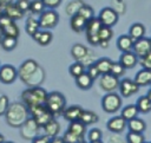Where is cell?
I'll list each match as a JSON object with an SVG mask.
<instances>
[{
	"instance_id": "obj_24",
	"label": "cell",
	"mask_w": 151,
	"mask_h": 143,
	"mask_svg": "<svg viewBox=\"0 0 151 143\" xmlns=\"http://www.w3.org/2000/svg\"><path fill=\"white\" fill-rule=\"evenodd\" d=\"M88 48L83 44H74L71 48V56L76 59V61H81L86 54L88 53Z\"/></svg>"
},
{
	"instance_id": "obj_13",
	"label": "cell",
	"mask_w": 151,
	"mask_h": 143,
	"mask_svg": "<svg viewBox=\"0 0 151 143\" xmlns=\"http://www.w3.org/2000/svg\"><path fill=\"white\" fill-rule=\"evenodd\" d=\"M18 77L17 69L11 64H4L0 66V82L4 84H12Z\"/></svg>"
},
{
	"instance_id": "obj_62",
	"label": "cell",
	"mask_w": 151,
	"mask_h": 143,
	"mask_svg": "<svg viewBox=\"0 0 151 143\" xmlns=\"http://www.w3.org/2000/svg\"><path fill=\"white\" fill-rule=\"evenodd\" d=\"M4 143H15V142H11V141H7V142H4Z\"/></svg>"
},
{
	"instance_id": "obj_58",
	"label": "cell",
	"mask_w": 151,
	"mask_h": 143,
	"mask_svg": "<svg viewBox=\"0 0 151 143\" xmlns=\"http://www.w3.org/2000/svg\"><path fill=\"white\" fill-rule=\"evenodd\" d=\"M88 143H104L101 139H99V141H92V142H88Z\"/></svg>"
},
{
	"instance_id": "obj_11",
	"label": "cell",
	"mask_w": 151,
	"mask_h": 143,
	"mask_svg": "<svg viewBox=\"0 0 151 143\" xmlns=\"http://www.w3.org/2000/svg\"><path fill=\"white\" fill-rule=\"evenodd\" d=\"M138 58L147 54L151 52V40L150 38H146V37H143L140 39H137L133 41V45H132V50H131Z\"/></svg>"
},
{
	"instance_id": "obj_14",
	"label": "cell",
	"mask_w": 151,
	"mask_h": 143,
	"mask_svg": "<svg viewBox=\"0 0 151 143\" xmlns=\"http://www.w3.org/2000/svg\"><path fill=\"white\" fill-rule=\"evenodd\" d=\"M106 128L112 134H122L126 129V121L122 116H114L107 121Z\"/></svg>"
},
{
	"instance_id": "obj_12",
	"label": "cell",
	"mask_w": 151,
	"mask_h": 143,
	"mask_svg": "<svg viewBox=\"0 0 151 143\" xmlns=\"http://www.w3.org/2000/svg\"><path fill=\"white\" fill-rule=\"evenodd\" d=\"M118 84H119V78H117L111 73L101 74L99 79V86L105 92H114L118 89Z\"/></svg>"
},
{
	"instance_id": "obj_27",
	"label": "cell",
	"mask_w": 151,
	"mask_h": 143,
	"mask_svg": "<svg viewBox=\"0 0 151 143\" xmlns=\"http://www.w3.org/2000/svg\"><path fill=\"white\" fill-rule=\"evenodd\" d=\"M96 67L98 69L100 76L101 74H105V73H110V70H111V65H112V60L107 57H103V58H98L94 63Z\"/></svg>"
},
{
	"instance_id": "obj_61",
	"label": "cell",
	"mask_w": 151,
	"mask_h": 143,
	"mask_svg": "<svg viewBox=\"0 0 151 143\" xmlns=\"http://www.w3.org/2000/svg\"><path fill=\"white\" fill-rule=\"evenodd\" d=\"M1 39H2V33H1V31H0V41H1Z\"/></svg>"
},
{
	"instance_id": "obj_20",
	"label": "cell",
	"mask_w": 151,
	"mask_h": 143,
	"mask_svg": "<svg viewBox=\"0 0 151 143\" xmlns=\"http://www.w3.org/2000/svg\"><path fill=\"white\" fill-rule=\"evenodd\" d=\"M126 128L129 129V131H133V132H144L146 129V123L144 119L134 117L130 121L126 122Z\"/></svg>"
},
{
	"instance_id": "obj_3",
	"label": "cell",
	"mask_w": 151,
	"mask_h": 143,
	"mask_svg": "<svg viewBox=\"0 0 151 143\" xmlns=\"http://www.w3.org/2000/svg\"><path fill=\"white\" fill-rule=\"evenodd\" d=\"M44 105L53 115V117H58L63 113L64 109L66 108V98L61 92L52 91L47 93Z\"/></svg>"
},
{
	"instance_id": "obj_57",
	"label": "cell",
	"mask_w": 151,
	"mask_h": 143,
	"mask_svg": "<svg viewBox=\"0 0 151 143\" xmlns=\"http://www.w3.org/2000/svg\"><path fill=\"white\" fill-rule=\"evenodd\" d=\"M4 142H5V137L2 134H0V143H4Z\"/></svg>"
},
{
	"instance_id": "obj_52",
	"label": "cell",
	"mask_w": 151,
	"mask_h": 143,
	"mask_svg": "<svg viewBox=\"0 0 151 143\" xmlns=\"http://www.w3.org/2000/svg\"><path fill=\"white\" fill-rule=\"evenodd\" d=\"M48 142H50V137L46 135H38L32 139V143H48Z\"/></svg>"
},
{
	"instance_id": "obj_39",
	"label": "cell",
	"mask_w": 151,
	"mask_h": 143,
	"mask_svg": "<svg viewBox=\"0 0 151 143\" xmlns=\"http://www.w3.org/2000/svg\"><path fill=\"white\" fill-rule=\"evenodd\" d=\"M98 38H99V41L100 40H106V41H110L113 37V31L111 27H107V26H103L99 28L98 31Z\"/></svg>"
},
{
	"instance_id": "obj_25",
	"label": "cell",
	"mask_w": 151,
	"mask_h": 143,
	"mask_svg": "<svg viewBox=\"0 0 151 143\" xmlns=\"http://www.w3.org/2000/svg\"><path fill=\"white\" fill-rule=\"evenodd\" d=\"M145 26L140 22H134L130 26V30H129V35L133 39V40H137V39H140L145 35Z\"/></svg>"
},
{
	"instance_id": "obj_17",
	"label": "cell",
	"mask_w": 151,
	"mask_h": 143,
	"mask_svg": "<svg viewBox=\"0 0 151 143\" xmlns=\"http://www.w3.org/2000/svg\"><path fill=\"white\" fill-rule=\"evenodd\" d=\"M2 14L7 15L9 19H12L13 21H15V20L21 19L25 13H22V12L18 8V6H17L15 4L9 2V4H7V5H5V6L2 7Z\"/></svg>"
},
{
	"instance_id": "obj_9",
	"label": "cell",
	"mask_w": 151,
	"mask_h": 143,
	"mask_svg": "<svg viewBox=\"0 0 151 143\" xmlns=\"http://www.w3.org/2000/svg\"><path fill=\"white\" fill-rule=\"evenodd\" d=\"M118 90H119V93H120L122 97L130 98L131 96L136 95L139 91V86L134 83L133 79H131V78H123L122 80H119Z\"/></svg>"
},
{
	"instance_id": "obj_34",
	"label": "cell",
	"mask_w": 151,
	"mask_h": 143,
	"mask_svg": "<svg viewBox=\"0 0 151 143\" xmlns=\"http://www.w3.org/2000/svg\"><path fill=\"white\" fill-rule=\"evenodd\" d=\"M25 30H26L27 34H29L32 37L37 31L40 30L38 19H35L34 17H28L27 20H26V24H25Z\"/></svg>"
},
{
	"instance_id": "obj_46",
	"label": "cell",
	"mask_w": 151,
	"mask_h": 143,
	"mask_svg": "<svg viewBox=\"0 0 151 143\" xmlns=\"http://www.w3.org/2000/svg\"><path fill=\"white\" fill-rule=\"evenodd\" d=\"M86 73L90 76V78H91L93 82H94L97 78H99V77H100V73H99V71H98V69L96 67V65H94V64H91L90 66H87Z\"/></svg>"
},
{
	"instance_id": "obj_50",
	"label": "cell",
	"mask_w": 151,
	"mask_h": 143,
	"mask_svg": "<svg viewBox=\"0 0 151 143\" xmlns=\"http://www.w3.org/2000/svg\"><path fill=\"white\" fill-rule=\"evenodd\" d=\"M41 1H42V4H44L45 8L54 9V8H57V7L61 4L63 0H41Z\"/></svg>"
},
{
	"instance_id": "obj_30",
	"label": "cell",
	"mask_w": 151,
	"mask_h": 143,
	"mask_svg": "<svg viewBox=\"0 0 151 143\" xmlns=\"http://www.w3.org/2000/svg\"><path fill=\"white\" fill-rule=\"evenodd\" d=\"M76 84L79 89L81 90H88L92 87L93 85V80L90 78V76L86 73V71L84 73H81L80 76L76 77Z\"/></svg>"
},
{
	"instance_id": "obj_28",
	"label": "cell",
	"mask_w": 151,
	"mask_h": 143,
	"mask_svg": "<svg viewBox=\"0 0 151 143\" xmlns=\"http://www.w3.org/2000/svg\"><path fill=\"white\" fill-rule=\"evenodd\" d=\"M136 106H137L138 112H142V113H147V112H150V110H151L150 92H149L147 96H142V97H139V98L137 99Z\"/></svg>"
},
{
	"instance_id": "obj_6",
	"label": "cell",
	"mask_w": 151,
	"mask_h": 143,
	"mask_svg": "<svg viewBox=\"0 0 151 143\" xmlns=\"http://www.w3.org/2000/svg\"><path fill=\"white\" fill-rule=\"evenodd\" d=\"M38 22H39L40 28H42V30H51V28H53V27H55L58 25V22H59V14L54 9L45 8L39 14Z\"/></svg>"
},
{
	"instance_id": "obj_10",
	"label": "cell",
	"mask_w": 151,
	"mask_h": 143,
	"mask_svg": "<svg viewBox=\"0 0 151 143\" xmlns=\"http://www.w3.org/2000/svg\"><path fill=\"white\" fill-rule=\"evenodd\" d=\"M118 17L119 14L112 9L111 7H104L98 15V20L100 21V24L103 26H107V27H112L117 24L118 21Z\"/></svg>"
},
{
	"instance_id": "obj_41",
	"label": "cell",
	"mask_w": 151,
	"mask_h": 143,
	"mask_svg": "<svg viewBox=\"0 0 151 143\" xmlns=\"http://www.w3.org/2000/svg\"><path fill=\"white\" fill-rule=\"evenodd\" d=\"M125 71H126L125 67H124L119 61H116V63L112 61L111 70H110V73H111V74L116 76L117 78H120V77H123V76L125 74Z\"/></svg>"
},
{
	"instance_id": "obj_21",
	"label": "cell",
	"mask_w": 151,
	"mask_h": 143,
	"mask_svg": "<svg viewBox=\"0 0 151 143\" xmlns=\"http://www.w3.org/2000/svg\"><path fill=\"white\" fill-rule=\"evenodd\" d=\"M42 130H44L45 135L48 136L50 138H51V137H55V136H58L59 132H60V124H59V122H58L57 119L53 118V119H51L50 122H47V123L42 126Z\"/></svg>"
},
{
	"instance_id": "obj_37",
	"label": "cell",
	"mask_w": 151,
	"mask_h": 143,
	"mask_svg": "<svg viewBox=\"0 0 151 143\" xmlns=\"http://www.w3.org/2000/svg\"><path fill=\"white\" fill-rule=\"evenodd\" d=\"M125 142L126 143H144L145 142V137L142 132H133V131H129L126 134L125 137Z\"/></svg>"
},
{
	"instance_id": "obj_29",
	"label": "cell",
	"mask_w": 151,
	"mask_h": 143,
	"mask_svg": "<svg viewBox=\"0 0 151 143\" xmlns=\"http://www.w3.org/2000/svg\"><path fill=\"white\" fill-rule=\"evenodd\" d=\"M101 27V24L100 21L98 20V18L93 17L91 18L90 20L86 21V25H85V34L86 35H91V34H97L99 28Z\"/></svg>"
},
{
	"instance_id": "obj_33",
	"label": "cell",
	"mask_w": 151,
	"mask_h": 143,
	"mask_svg": "<svg viewBox=\"0 0 151 143\" xmlns=\"http://www.w3.org/2000/svg\"><path fill=\"white\" fill-rule=\"evenodd\" d=\"M138 113H139V112H138V110H137L136 104H127L126 106L123 108V110H122V112H120V116L127 122V121H130V119L137 117Z\"/></svg>"
},
{
	"instance_id": "obj_53",
	"label": "cell",
	"mask_w": 151,
	"mask_h": 143,
	"mask_svg": "<svg viewBox=\"0 0 151 143\" xmlns=\"http://www.w3.org/2000/svg\"><path fill=\"white\" fill-rule=\"evenodd\" d=\"M86 39L88 41L90 45L92 46H98L99 44V38H98V34H91V35H86Z\"/></svg>"
},
{
	"instance_id": "obj_2",
	"label": "cell",
	"mask_w": 151,
	"mask_h": 143,
	"mask_svg": "<svg viewBox=\"0 0 151 143\" xmlns=\"http://www.w3.org/2000/svg\"><path fill=\"white\" fill-rule=\"evenodd\" d=\"M28 109L21 102H14L8 104L4 116L7 124L12 128H20L21 124L28 118Z\"/></svg>"
},
{
	"instance_id": "obj_59",
	"label": "cell",
	"mask_w": 151,
	"mask_h": 143,
	"mask_svg": "<svg viewBox=\"0 0 151 143\" xmlns=\"http://www.w3.org/2000/svg\"><path fill=\"white\" fill-rule=\"evenodd\" d=\"M78 143H88V142H86L85 139H83V141H80V142H78Z\"/></svg>"
},
{
	"instance_id": "obj_15",
	"label": "cell",
	"mask_w": 151,
	"mask_h": 143,
	"mask_svg": "<svg viewBox=\"0 0 151 143\" xmlns=\"http://www.w3.org/2000/svg\"><path fill=\"white\" fill-rule=\"evenodd\" d=\"M83 110L84 109L80 105H71V106H66L61 115H63L65 121L73 122V121H78L80 118V115H81Z\"/></svg>"
},
{
	"instance_id": "obj_44",
	"label": "cell",
	"mask_w": 151,
	"mask_h": 143,
	"mask_svg": "<svg viewBox=\"0 0 151 143\" xmlns=\"http://www.w3.org/2000/svg\"><path fill=\"white\" fill-rule=\"evenodd\" d=\"M84 138H81V137H79V136H77V135H74V134H72V132H70L67 130L63 135V141L65 143H78V142H80Z\"/></svg>"
},
{
	"instance_id": "obj_63",
	"label": "cell",
	"mask_w": 151,
	"mask_h": 143,
	"mask_svg": "<svg viewBox=\"0 0 151 143\" xmlns=\"http://www.w3.org/2000/svg\"><path fill=\"white\" fill-rule=\"evenodd\" d=\"M144 143H150V142H144Z\"/></svg>"
},
{
	"instance_id": "obj_64",
	"label": "cell",
	"mask_w": 151,
	"mask_h": 143,
	"mask_svg": "<svg viewBox=\"0 0 151 143\" xmlns=\"http://www.w3.org/2000/svg\"><path fill=\"white\" fill-rule=\"evenodd\" d=\"M64 143H65V142H64Z\"/></svg>"
},
{
	"instance_id": "obj_48",
	"label": "cell",
	"mask_w": 151,
	"mask_h": 143,
	"mask_svg": "<svg viewBox=\"0 0 151 143\" xmlns=\"http://www.w3.org/2000/svg\"><path fill=\"white\" fill-rule=\"evenodd\" d=\"M18 8L22 12V13H26L28 9H29V4H31V0H17L14 2Z\"/></svg>"
},
{
	"instance_id": "obj_5",
	"label": "cell",
	"mask_w": 151,
	"mask_h": 143,
	"mask_svg": "<svg viewBox=\"0 0 151 143\" xmlns=\"http://www.w3.org/2000/svg\"><path fill=\"white\" fill-rule=\"evenodd\" d=\"M28 113L31 115V117L38 123V125L40 128H42L47 122H50L51 119H53V115L46 109V106L44 104L40 105H34L28 108Z\"/></svg>"
},
{
	"instance_id": "obj_54",
	"label": "cell",
	"mask_w": 151,
	"mask_h": 143,
	"mask_svg": "<svg viewBox=\"0 0 151 143\" xmlns=\"http://www.w3.org/2000/svg\"><path fill=\"white\" fill-rule=\"evenodd\" d=\"M48 143H64V141H63V137L55 136V137H51Z\"/></svg>"
},
{
	"instance_id": "obj_45",
	"label": "cell",
	"mask_w": 151,
	"mask_h": 143,
	"mask_svg": "<svg viewBox=\"0 0 151 143\" xmlns=\"http://www.w3.org/2000/svg\"><path fill=\"white\" fill-rule=\"evenodd\" d=\"M138 63L140 64V66L145 70H151V52L138 58Z\"/></svg>"
},
{
	"instance_id": "obj_18",
	"label": "cell",
	"mask_w": 151,
	"mask_h": 143,
	"mask_svg": "<svg viewBox=\"0 0 151 143\" xmlns=\"http://www.w3.org/2000/svg\"><path fill=\"white\" fill-rule=\"evenodd\" d=\"M32 38L39 44V45H41V46H47L51 41H52V39H53V34H52V32L51 31H48V30H39V31H37L33 35H32Z\"/></svg>"
},
{
	"instance_id": "obj_47",
	"label": "cell",
	"mask_w": 151,
	"mask_h": 143,
	"mask_svg": "<svg viewBox=\"0 0 151 143\" xmlns=\"http://www.w3.org/2000/svg\"><path fill=\"white\" fill-rule=\"evenodd\" d=\"M112 9H114L118 14L125 12V4L123 0H112Z\"/></svg>"
},
{
	"instance_id": "obj_26",
	"label": "cell",
	"mask_w": 151,
	"mask_h": 143,
	"mask_svg": "<svg viewBox=\"0 0 151 143\" xmlns=\"http://www.w3.org/2000/svg\"><path fill=\"white\" fill-rule=\"evenodd\" d=\"M85 25H86V20L84 18H81L79 14H74V15L71 17L70 26H71L72 31L77 32V33H80L85 30Z\"/></svg>"
},
{
	"instance_id": "obj_55",
	"label": "cell",
	"mask_w": 151,
	"mask_h": 143,
	"mask_svg": "<svg viewBox=\"0 0 151 143\" xmlns=\"http://www.w3.org/2000/svg\"><path fill=\"white\" fill-rule=\"evenodd\" d=\"M109 43H110V41H106V40H100V41H99V44H98V46H100L101 48H107Z\"/></svg>"
},
{
	"instance_id": "obj_7",
	"label": "cell",
	"mask_w": 151,
	"mask_h": 143,
	"mask_svg": "<svg viewBox=\"0 0 151 143\" xmlns=\"http://www.w3.org/2000/svg\"><path fill=\"white\" fill-rule=\"evenodd\" d=\"M122 106V97L116 92H107L101 98V108L107 113L117 112Z\"/></svg>"
},
{
	"instance_id": "obj_40",
	"label": "cell",
	"mask_w": 151,
	"mask_h": 143,
	"mask_svg": "<svg viewBox=\"0 0 151 143\" xmlns=\"http://www.w3.org/2000/svg\"><path fill=\"white\" fill-rule=\"evenodd\" d=\"M77 14H79V15H80L81 18H84L86 21L94 17L93 8H92L90 5H86V4H84V5L79 8V11H78V13H77Z\"/></svg>"
},
{
	"instance_id": "obj_38",
	"label": "cell",
	"mask_w": 151,
	"mask_h": 143,
	"mask_svg": "<svg viewBox=\"0 0 151 143\" xmlns=\"http://www.w3.org/2000/svg\"><path fill=\"white\" fill-rule=\"evenodd\" d=\"M86 67L80 63V61H74L73 64H71L70 65V67H68V72H70V74L72 76V77H78V76H80L81 73H84L86 70H85Z\"/></svg>"
},
{
	"instance_id": "obj_1",
	"label": "cell",
	"mask_w": 151,
	"mask_h": 143,
	"mask_svg": "<svg viewBox=\"0 0 151 143\" xmlns=\"http://www.w3.org/2000/svg\"><path fill=\"white\" fill-rule=\"evenodd\" d=\"M17 73L20 80L28 87L40 86L45 78L44 70L34 59H26L22 61L19 69H17Z\"/></svg>"
},
{
	"instance_id": "obj_36",
	"label": "cell",
	"mask_w": 151,
	"mask_h": 143,
	"mask_svg": "<svg viewBox=\"0 0 151 143\" xmlns=\"http://www.w3.org/2000/svg\"><path fill=\"white\" fill-rule=\"evenodd\" d=\"M84 4H85V2H84L83 0H72L71 2L67 4L65 11H66V13H67L70 17H72V15H74V14L78 13L79 8H80Z\"/></svg>"
},
{
	"instance_id": "obj_16",
	"label": "cell",
	"mask_w": 151,
	"mask_h": 143,
	"mask_svg": "<svg viewBox=\"0 0 151 143\" xmlns=\"http://www.w3.org/2000/svg\"><path fill=\"white\" fill-rule=\"evenodd\" d=\"M119 63L125 67V70H127V69H133V67L138 64V57H137L132 51L122 52V54H120V57H119Z\"/></svg>"
},
{
	"instance_id": "obj_43",
	"label": "cell",
	"mask_w": 151,
	"mask_h": 143,
	"mask_svg": "<svg viewBox=\"0 0 151 143\" xmlns=\"http://www.w3.org/2000/svg\"><path fill=\"white\" fill-rule=\"evenodd\" d=\"M101 137H103V132L98 128H92V129H90L87 131V139H88V142L99 141V139H101Z\"/></svg>"
},
{
	"instance_id": "obj_35",
	"label": "cell",
	"mask_w": 151,
	"mask_h": 143,
	"mask_svg": "<svg viewBox=\"0 0 151 143\" xmlns=\"http://www.w3.org/2000/svg\"><path fill=\"white\" fill-rule=\"evenodd\" d=\"M17 44H18V38L6 37V35H2V39L0 41V45L5 51H13L17 47Z\"/></svg>"
},
{
	"instance_id": "obj_51",
	"label": "cell",
	"mask_w": 151,
	"mask_h": 143,
	"mask_svg": "<svg viewBox=\"0 0 151 143\" xmlns=\"http://www.w3.org/2000/svg\"><path fill=\"white\" fill-rule=\"evenodd\" d=\"M106 143H126V142H125V139H123L120 137L119 134H112L109 136Z\"/></svg>"
},
{
	"instance_id": "obj_60",
	"label": "cell",
	"mask_w": 151,
	"mask_h": 143,
	"mask_svg": "<svg viewBox=\"0 0 151 143\" xmlns=\"http://www.w3.org/2000/svg\"><path fill=\"white\" fill-rule=\"evenodd\" d=\"M1 15H2V7L0 6V17H1Z\"/></svg>"
},
{
	"instance_id": "obj_49",
	"label": "cell",
	"mask_w": 151,
	"mask_h": 143,
	"mask_svg": "<svg viewBox=\"0 0 151 143\" xmlns=\"http://www.w3.org/2000/svg\"><path fill=\"white\" fill-rule=\"evenodd\" d=\"M9 104V99L6 95H1L0 96V116H4L7 106Z\"/></svg>"
},
{
	"instance_id": "obj_22",
	"label": "cell",
	"mask_w": 151,
	"mask_h": 143,
	"mask_svg": "<svg viewBox=\"0 0 151 143\" xmlns=\"http://www.w3.org/2000/svg\"><path fill=\"white\" fill-rule=\"evenodd\" d=\"M67 131L81 137L85 139V135H86V131H87V128L85 124H83L79 119L78 121H73V122H70V125L67 128Z\"/></svg>"
},
{
	"instance_id": "obj_19",
	"label": "cell",
	"mask_w": 151,
	"mask_h": 143,
	"mask_svg": "<svg viewBox=\"0 0 151 143\" xmlns=\"http://www.w3.org/2000/svg\"><path fill=\"white\" fill-rule=\"evenodd\" d=\"M133 80H134V83H136L139 87L150 85V84H151V70H145V69L139 70V71L136 73Z\"/></svg>"
},
{
	"instance_id": "obj_32",
	"label": "cell",
	"mask_w": 151,
	"mask_h": 143,
	"mask_svg": "<svg viewBox=\"0 0 151 143\" xmlns=\"http://www.w3.org/2000/svg\"><path fill=\"white\" fill-rule=\"evenodd\" d=\"M2 35H6V37H13V38H18L19 34H20V31H19V27L18 25L15 24V21H11L9 24H7L6 26L1 27L0 28Z\"/></svg>"
},
{
	"instance_id": "obj_4",
	"label": "cell",
	"mask_w": 151,
	"mask_h": 143,
	"mask_svg": "<svg viewBox=\"0 0 151 143\" xmlns=\"http://www.w3.org/2000/svg\"><path fill=\"white\" fill-rule=\"evenodd\" d=\"M46 96H47V92L45 89H42L40 86H33V87H28L21 92V100L28 109L34 105L44 104Z\"/></svg>"
},
{
	"instance_id": "obj_23",
	"label": "cell",
	"mask_w": 151,
	"mask_h": 143,
	"mask_svg": "<svg viewBox=\"0 0 151 143\" xmlns=\"http://www.w3.org/2000/svg\"><path fill=\"white\" fill-rule=\"evenodd\" d=\"M133 39L129 35V34H123L117 39V48L122 52H127L132 50V45H133Z\"/></svg>"
},
{
	"instance_id": "obj_42",
	"label": "cell",
	"mask_w": 151,
	"mask_h": 143,
	"mask_svg": "<svg viewBox=\"0 0 151 143\" xmlns=\"http://www.w3.org/2000/svg\"><path fill=\"white\" fill-rule=\"evenodd\" d=\"M45 9V6L42 4L41 0H31V4H29V12L32 14H40L42 11Z\"/></svg>"
},
{
	"instance_id": "obj_8",
	"label": "cell",
	"mask_w": 151,
	"mask_h": 143,
	"mask_svg": "<svg viewBox=\"0 0 151 143\" xmlns=\"http://www.w3.org/2000/svg\"><path fill=\"white\" fill-rule=\"evenodd\" d=\"M39 130H40V126L38 125V123L32 117H28L20 126V135L24 139L32 141L34 137L39 135Z\"/></svg>"
},
{
	"instance_id": "obj_56",
	"label": "cell",
	"mask_w": 151,
	"mask_h": 143,
	"mask_svg": "<svg viewBox=\"0 0 151 143\" xmlns=\"http://www.w3.org/2000/svg\"><path fill=\"white\" fill-rule=\"evenodd\" d=\"M9 2H12V0H0V6L4 7L5 5H7V4H9Z\"/></svg>"
},
{
	"instance_id": "obj_31",
	"label": "cell",
	"mask_w": 151,
	"mask_h": 143,
	"mask_svg": "<svg viewBox=\"0 0 151 143\" xmlns=\"http://www.w3.org/2000/svg\"><path fill=\"white\" fill-rule=\"evenodd\" d=\"M79 121L87 126V125H91L98 122V115L91 110H83Z\"/></svg>"
}]
</instances>
